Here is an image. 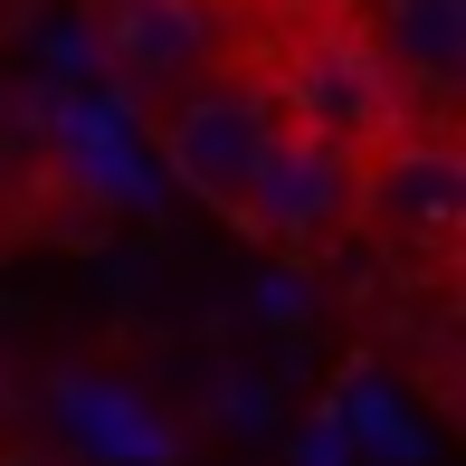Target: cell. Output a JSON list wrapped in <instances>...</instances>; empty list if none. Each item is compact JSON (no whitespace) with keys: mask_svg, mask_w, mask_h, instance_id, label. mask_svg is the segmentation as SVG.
<instances>
[{"mask_svg":"<svg viewBox=\"0 0 466 466\" xmlns=\"http://www.w3.org/2000/svg\"><path fill=\"white\" fill-rule=\"evenodd\" d=\"M105 48H115V67L134 86L181 96L219 57V19H209V0H115L105 10Z\"/></svg>","mask_w":466,"mask_h":466,"instance_id":"5b68a950","label":"cell"},{"mask_svg":"<svg viewBox=\"0 0 466 466\" xmlns=\"http://www.w3.org/2000/svg\"><path fill=\"white\" fill-rule=\"evenodd\" d=\"M258 305H267V314H277V324H295V314H305V295H295V286L277 277V286H258Z\"/></svg>","mask_w":466,"mask_h":466,"instance_id":"ba28073f","label":"cell"},{"mask_svg":"<svg viewBox=\"0 0 466 466\" xmlns=\"http://www.w3.org/2000/svg\"><path fill=\"white\" fill-rule=\"evenodd\" d=\"M352 228L362 238H380L390 258H419L438 267L457 248L466 228V153L448 124H400L390 143H371L362 153V190H352Z\"/></svg>","mask_w":466,"mask_h":466,"instance_id":"6da1fadb","label":"cell"},{"mask_svg":"<svg viewBox=\"0 0 466 466\" xmlns=\"http://www.w3.org/2000/svg\"><path fill=\"white\" fill-rule=\"evenodd\" d=\"M57 400H67V429H76V438H96L105 457H153V448H162L153 419H143V400L105 390V380H57Z\"/></svg>","mask_w":466,"mask_h":466,"instance_id":"52a82bcc","label":"cell"},{"mask_svg":"<svg viewBox=\"0 0 466 466\" xmlns=\"http://www.w3.org/2000/svg\"><path fill=\"white\" fill-rule=\"evenodd\" d=\"M371 48L400 76V96L448 115L457 76H466V0H380L371 10Z\"/></svg>","mask_w":466,"mask_h":466,"instance_id":"8992f818","label":"cell"},{"mask_svg":"<svg viewBox=\"0 0 466 466\" xmlns=\"http://www.w3.org/2000/svg\"><path fill=\"white\" fill-rule=\"evenodd\" d=\"M267 96H277V115L295 134H324V143H343V153H371V143H390L400 124H419L410 96H400V76L380 67L371 29H305L286 48V67L267 76Z\"/></svg>","mask_w":466,"mask_h":466,"instance_id":"7a4b0ae2","label":"cell"},{"mask_svg":"<svg viewBox=\"0 0 466 466\" xmlns=\"http://www.w3.org/2000/svg\"><path fill=\"white\" fill-rule=\"evenodd\" d=\"M0 410H10V371H0Z\"/></svg>","mask_w":466,"mask_h":466,"instance_id":"9c48e42d","label":"cell"},{"mask_svg":"<svg viewBox=\"0 0 466 466\" xmlns=\"http://www.w3.org/2000/svg\"><path fill=\"white\" fill-rule=\"evenodd\" d=\"M277 96H267V76H190L172 96V115H162V172H172L190 200L209 209H238L248 172L267 162V143H277Z\"/></svg>","mask_w":466,"mask_h":466,"instance_id":"3957f363","label":"cell"},{"mask_svg":"<svg viewBox=\"0 0 466 466\" xmlns=\"http://www.w3.org/2000/svg\"><path fill=\"white\" fill-rule=\"evenodd\" d=\"M352 190H362V153L277 124V143H267V162L248 172L228 219L258 228L277 258H324L333 238H352Z\"/></svg>","mask_w":466,"mask_h":466,"instance_id":"277c9868","label":"cell"}]
</instances>
